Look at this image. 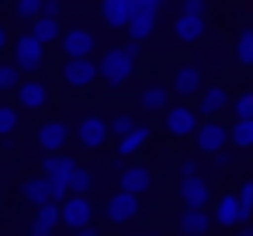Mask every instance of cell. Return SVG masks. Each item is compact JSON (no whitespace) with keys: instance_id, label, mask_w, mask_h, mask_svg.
I'll use <instances>...</instances> for the list:
<instances>
[{"instance_id":"cell-1","label":"cell","mask_w":253,"mask_h":236,"mask_svg":"<svg viewBox=\"0 0 253 236\" xmlns=\"http://www.w3.org/2000/svg\"><path fill=\"white\" fill-rule=\"evenodd\" d=\"M77 167H80V163H77L73 156H66V153H49V156L42 160V170L52 177L56 201H66V194H73V191H70V181H73Z\"/></svg>"},{"instance_id":"cell-2","label":"cell","mask_w":253,"mask_h":236,"mask_svg":"<svg viewBox=\"0 0 253 236\" xmlns=\"http://www.w3.org/2000/svg\"><path fill=\"white\" fill-rule=\"evenodd\" d=\"M142 194H132V191H115L108 201H104V219L111 222V226H125V222H132V219H139V212H142V201H139Z\"/></svg>"},{"instance_id":"cell-3","label":"cell","mask_w":253,"mask_h":236,"mask_svg":"<svg viewBox=\"0 0 253 236\" xmlns=\"http://www.w3.org/2000/svg\"><path fill=\"white\" fill-rule=\"evenodd\" d=\"M42 49H45V42H42L35 32H25V35L14 42V63H18L25 73H39V70H42Z\"/></svg>"},{"instance_id":"cell-4","label":"cell","mask_w":253,"mask_h":236,"mask_svg":"<svg viewBox=\"0 0 253 236\" xmlns=\"http://www.w3.org/2000/svg\"><path fill=\"white\" fill-rule=\"evenodd\" d=\"M194 139H198V149L201 153H218V149H225V142H232V132L218 122V118H205L201 125H198V132H194Z\"/></svg>"},{"instance_id":"cell-5","label":"cell","mask_w":253,"mask_h":236,"mask_svg":"<svg viewBox=\"0 0 253 236\" xmlns=\"http://www.w3.org/2000/svg\"><path fill=\"white\" fill-rule=\"evenodd\" d=\"M132 66H135V63L125 56L122 46H118V49H108V52L101 56V77H104L108 84H115V87L125 84V80L132 77Z\"/></svg>"},{"instance_id":"cell-6","label":"cell","mask_w":253,"mask_h":236,"mask_svg":"<svg viewBox=\"0 0 253 236\" xmlns=\"http://www.w3.org/2000/svg\"><path fill=\"white\" fill-rule=\"evenodd\" d=\"M163 125H167V132L173 136V139H187V136H194L198 132V115L187 108V104H173V108H167V115H163Z\"/></svg>"},{"instance_id":"cell-7","label":"cell","mask_w":253,"mask_h":236,"mask_svg":"<svg viewBox=\"0 0 253 236\" xmlns=\"http://www.w3.org/2000/svg\"><path fill=\"white\" fill-rule=\"evenodd\" d=\"M63 77L70 87H90L97 77H101V63H94L90 56H77V59H66L63 66Z\"/></svg>"},{"instance_id":"cell-8","label":"cell","mask_w":253,"mask_h":236,"mask_svg":"<svg viewBox=\"0 0 253 236\" xmlns=\"http://www.w3.org/2000/svg\"><path fill=\"white\" fill-rule=\"evenodd\" d=\"M70 125L63 122V118H49V122H42V129H39V146L45 149V153H63V146L70 142Z\"/></svg>"},{"instance_id":"cell-9","label":"cell","mask_w":253,"mask_h":236,"mask_svg":"<svg viewBox=\"0 0 253 236\" xmlns=\"http://www.w3.org/2000/svg\"><path fill=\"white\" fill-rule=\"evenodd\" d=\"M108 132H111V125H108L101 115H87V118H80V125H77V139H80V146H87V149H97V146L108 139Z\"/></svg>"},{"instance_id":"cell-10","label":"cell","mask_w":253,"mask_h":236,"mask_svg":"<svg viewBox=\"0 0 253 236\" xmlns=\"http://www.w3.org/2000/svg\"><path fill=\"white\" fill-rule=\"evenodd\" d=\"M90 219H94V208H90L87 194H73V198L63 201V226L84 229V226H90Z\"/></svg>"},{"instance_id":"cell-11","label":"cell","mask_w":253,"mask_h":236,"mask_svg":"<svg viewBox=\"0 0 253 236\" xmlns=\"http://www.w3.org/2000/svg\"><path fill=\"white\" fill-rule=\"evenodd\" d=\"M21 198L28 201V205H45V201H56V188H52V177L49 174H42V177H32V181H25L21 184Z\"/></svg>"},{"instance_id":"cell-12","label":"cell","mask_w":253,"mask_h":236,"mask_svg":"<svg viewBox=\"0 0 253 236\" xmlns=\"http://www.w3.org/2000/svg\"><path fill=\"white\" fill-rule=\"evenodd\" d=\"M180 198H184L187 208H205V201H208V181H205L201 174H184V181H180Z\"/></svg>"},{"instance_id":"cell-13","label":"cell","mask_w":253,"mask_h":236,"mask_svg":"<svg viewBox=\"0 0 253 236\" xmlns=\"http://www.w3.org/2000/svg\"><path fill=\"white\" fill-rule=\"evenodd\" d=\"M215 222L218 226H243V201H239V191L236 194H218V205H215Z\"/></svg>"},{"instance_id":"cell-14","label":"cell","mask_w":253,"mask_h":236,"mask_svg":"<svg viewBox=\"0 0 253 236\" xmlns=\"http://www.w3.org/2000/svg\"><path fill=\"white\" fill-rule=\"evenodd\" d=\"M59 222H63V205H56V201H45V205H39V215H35L32 236H56Z\"/></svg>"},{"instance_id":"cell-15","label":"cell","mask_w":253,"mask_h":236,"mask_svg":"<svg viewBox=\"0 0 253 236\" xmlns=\"http://www.w3.org/2000/svg\"><path fill=\"white\" fill-rule=\"evenodd\" d=\"M101 14L111 28H128V21L135 18V4L132 0H101Z\"/></svg>"},{"instance_id":"cell-16","label":"cell","mask_w":253,"mask_h":236,"mask_svg":"<svg viewBox=\"0 0 253 236\" xmlns=\"http://www.w3.org/2000/svg\"><path fill=\"white\" fill-rule=\"evenodd\" d=\"M118 188L122 191H132V194H146L149 188H153V174H149V167H125L122 174H118Z\"/></svg>"},{"instance_id":"cell-17","label":"cell","mask_w":253,"mask_h":236,"mask_svg":"<svg viewBox=\"0 0 253 236\" xmlns=\"http://www.w3.org/2000/svg\"><path fill=\"white\" fill-rule=\"evenodd\" d=\"M173 32L180 42H198L205 35V14H194V11H180V18L173 21Z\"/></svg>"},{"instance_id":"cell-18","label":"cell","mask_w":253,"mask_h":236,"mask_svg":"<svg viewBox=\"0 0 253 236\" xmlns=\"http://www.w3.org/2000/svg\"><path fill=\"white\" fill-rule=\"evenodd\" d=\"M63 49H66L70 59H77V56H90V52H94V35H90L87 28L63 32Z\"/></svg>"},{"instance_id":"cell-19","label":"cell","mask_w":253,"mask_h":236,"mask_svg":"<svg viewBox=\"0 0 253 236\" xmlns=\"http://www.w3.org/2000/svg\"><path fill=\"white\" fill-rule=\"evenodd\" d=\"M45 101H49V91H45L42 80H25V84L18 87V104H21V108L39 111V108H45Z\"/></svg>"},{"instance_id":"cell-20","label":"cell","mask_w":253,"mask_h":236,"mask_svg":"<svg viewBox=\"0 0 253 236\" xmlns=\"http://www.w3.org/2000/svg\"><path fill=\"white\" fill-rule=\"evenodd\" d=\"M173 91H177L180 97L201 94V91H205V87H201V70H198V66H180L177 77H173Z\"/></svg>"},{"instance_id":"cell-21","label":"cell","mask_w":253,"mask_h":236,"mask_svg":"<svg viewBox=\"0 0 253 236\" xmlns=\"http://www.w3.org/2000/svg\"><path fill=\"white\" fill-rule=\"evenodd\" d=\"M225 108H229V94H225V87H205V91H201V115L215 118V115H222Z\"/></svg>"},{"instance_id":"cell-22","label":"cell","mask_w":253,"mask_h":236,"mask_svg":"<svg viewBox=\"0 0 253 236\" xmlns=\"http://www.w3.org/2000/svg\"><path fill=\"white\" fill-rule=\"evenodd\" d=\"M208 226H211V219H208L205 208H187L184 219H180V233H184V236H205Z\"/></svg>"},{"instance_id":"cell-23","label":"cell","mask_w":253,"mask_h":236,"mask_svg":"<svg viewBox=\"0 0 253 236\" xmlns=\"http://www.w3.org/2000/svg\"><path fill=\"white\" fill-rule=\"evenodd\" d=\"M146 142H149V129H146V125H135L128 136L118 139V156H135Z\"/></svg>"},{"instance_id":"cell-24","label":"cell","mask_w":253,"mask_h":236,"mask_svg":"<svg viewBox=\"0 0 253 236\" xmlns=\"http://www.w3.org/2000/svg\"><path fill=\"white\" fill-rule=\"evenodd\" d=\"M153 25H156V11H135V18L128 21V39H139V42H146L149 39V32H153Z\"/></svg>"},{"instance_id":"cell-25","label":"cell","mask_w":253,"mask_h":236,"mask_svg":"<svg viewBox=\"0 0 253 236\" xmlns=\"http://www.w3.org/2000/svg\"><path fill=\"white\" fill-rule=\"evenodd\" d=\"M32 32H35L42 42H56V39H59V21H56L52 14H39V18L32 21Z\"/></svg>"},{"instance_id":"cell-26","label":"cell","mask_w":253,"mask_h":236,"mask_svg":"<svg viewBox=\"0 0 253 236\" xmlns=\"http://www.w3.org/2000/svg\"><path fill=\"white\" fill-rule=\"evenodd\" d=\"M229 132H232V142L239 149H253V118H236V125Z\"/></svg>"},{"instance_id":"cell-27","label":"cell","mask_w":253,"mask_h":236,"mask_svg":"<svg viewBox=\"0 0 253 236\" xmlns=\"http://www.w3.org/2000/svg\"><path fill=\"white\" fill-rule=\"evenodd\" d=\"M21 66L18 63H0V94L4 91H18L21 87Z\"/></svg>"},{"instance_id":"cell-28","label":"cell","mask_w":253,"mask_h":236,"mask_svg":"<svg viewBox=\"0 0 253 236\" xmlns=\"http://www.w3.org/2000/svg\"><path fill=\"white\" fill-rule=\"evenodd\" d=\"M142 108H146V111H163V108H167V91H163L160 84H149V87L142 91Z\"/></svg>"},{"instance_id":"cell-29","label":"cell","mask_w":253,"mask_h":236,"mask_svg":"<svg viewBox=\"0 0 253 236\" xmlns=\"http://www.w3.org/2000/svg\"><path fill=\"white\" fill-rule=\"evenodd\" d=\"M42 11H45V0H18V4H14V14L21 21H35Z\"/></svg>"},{"instance_id":"cell-30","label":"cell","mask_w":253,"mask_h":236,"mask_svg":"<svg viewBox=\"0 0 253 236\" xmlns=\"http://www.w3.org/2000/svg\"><path fill=\"white\" fill-rule=\"evenodd\" d=\"M94 188V174L87 170V167H77V174H73V181H70V191L73 194H87Z\"/></svg>"},{"instance_id":"cell-31","label":"cell","mask_w":253,"mask_h":236,"mask_svg":"<svg viewBox=\"0 0 253 236\" xmlns=\"http://www.w3.org/2000/svg\"><path fill=\"white\" fill-rule=\"evenodd\" d=\"M236 59L243 66H253V32H243L239 42H236Z\"/></svg>"},{"instance_id":"cell-32","label":"cell","mask_w":253,"mask_h":236,"mask_svg":"<svg viewBox=\"0 0 253 236\" xmlns=\"http://www.w3.org/2000/svg\"><path fill=\"white\" fill-rule=\"evenodd\" d=\"M18 111L11 108V104H0V136H11L14 129H18Z\"/></svg>"},{"instance_id":"cell-33","label":"cell","mask_w":253,"mask_h":236,"mask_svg":"<svg viewBox=\"0 0 253 236\" xmlns=\"http://www.w3.org/2000/svg\"><path fill=\"white\" fill-rule=\"evenodd\" d=\"M232 115H236V118H253V91H243V94L232 101Z\"/></svg>"},{"instance_id":"cell-34","label":"cell","mask_w":253,"mask_h":236,"mask_svg":"<svg viewBox=\"0 0 253 236\" xmlns=\"http://www.w3.org/2000/svg\"><path fill=\"white\" fill-rule=\"evenodd\" d=\"M239 201H243V219L250 222L253 219V181H243L239 184Z\"/></svg>"},{"instance_id":"cell-35","label":"cell","mask_w":253,"mask_h":236,"mask_svg":"<svg viewBox=\"0 0 253 236\" xmlns=\"http://www.w3.org/2000/svg\"><path fill=\"white\" fill-rule=\"evenodd\" d=\"M132 129H135V118H132V115H118V118L111 122V132H115L118 139H122V136H128Z\"/></svg>"},{"instance_id":"cell-36","label":"cell","mask_w":253,"mask_h":236,"mask_svg":"<svg viewBox=\"0 0 253 236\" xmlns=\"http://www.w3.org/2000/svg\"><path fill=\"white\" fill-rule=\"evenodd\" d=\"M122 49H125V56H128V59H132V63H135V59H139V56H142V42H139V39H128V42H125V46H122Z\"/></svg>"},{"instance_id":"cell-37","label":"cell","mask_w":253,"mask_h":236,"mask_svg":"<svg viewBox=\"0 0 253 236\" xmlns=\"http://www.w3.org/2000/svg\"><path fill=\"white\" fill-rule=\"evenodd\" d=\"M184 11H194V14H205V11H208V0H184Z\"/></svg>"},{"instance_id":"cell-38","label":"cell","mask_w":253,"mask_h":236,"mask_svg":"<svg viewBox=\"0 0 253 236\" xmlns=\"http://www.w3.org/2000/svg\"><path fill=\"white\" fill-rule=\"evenodd\" d=\"M59 11H63V0H45V11H42V14H52V18H59Z\"/></svg>"},{"instance_id":"cell-39","label":"cell","mask_w":253,"mask_h":236,"mask_svg":"<svg viewBox=\"0 0 253 236\" xmlns=\"http://www.w3.org/2000/svg\"><path fill=\"white\" fill-rule=\"evenodd\" d=\"M225 167H229V153L218 149V153H215V170H225Z\"/></svg>"},{"instance_id":"cell-40","label":"cell","mask_w":253,"mask_h":236,"mask_svg":"<svg viewBox=\"0 0 253 236\" xmlns=\"http://www.w3.org/2000/svg\"><path fill=\"white\" fill-rule=\"evenodd\" d=\"M163 0H139V11H160Z\"/></svg>"},{"instance_id":"cell-41","label":"cell","mask_w":253,"mask_h":236,"mask_svg":"<svg viewBox=\"0 0 253 236\" xmlns=\"http://www.w3.org/2000/svg\"><path fill=\"white\" fill-rule=\"evenodd\" d=\"M77 236H97V229L94 226H84V229H77Z\"/></svg>"},{"instance_id":"cell-42","label":"cell","mask_w":253,"mask_h":236,"mask_svg":"<svg viewBox=\"0 0 253 236\" xmlns=\"http://www.w3.org/2000/svg\"><path fill=\"white\" fill-rule=\"evenodd\" d=\"M236 236H253V226H250V222H243V226H239V233H236Z\"/></svg>"},{"instance_id":"cell-43","label":"cell","mask_w":253,"mask_h":236,"mask_svg":"<svg viewBox=\"0 0 253 236\" xmlns=\"http://www.w3.org/2000/svg\"><path fill=\"white\" fill-rule=\"evenodd\" d=\"M4 46H7V32H4V28H0V49H4Z\"/></svg>"},{"instance_id":"cell-44","label":"cell","mask_w":253,"mask_h":236,"mask_svg":"<svg viewBox=\"0 0 253 236\" xmlns=\"http://www.w3.org/2000/svg\"><path fill=\"white\" fill-rule=\"evenodd\" d=\"M142 236H156V233H142Z\"/></svg>"}]
</instances>
